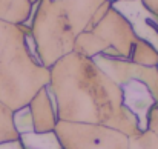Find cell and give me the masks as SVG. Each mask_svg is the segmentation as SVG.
Wrapping results in <instances>:
<instances>
[{"mask_svg":"<svg viewBox=\"0 0 158 149\" xmlns=\"http://www.w3.org/2000/svg\"><path fill=\"white\" fill-rule=\"evenodd\" d=\"M49 92L58 120L95 123L132 137L141 131L138 117L124 104V91L94 58L69 52L49 68Z\"/></svg>","mask_w":158,"mask_h":149,"instance_id":"6da1fadb","label":"cell"},{"mask_svg":"<svg viewBox=\"0 0 158 149\" xmlns=\"http://www.w3.org/2000/svg\"><path fill=\"white\" fill-rule=\"evenodd\" d=\"M29 36L28 25L0 20V101L12 111L28 106L42 88L49 85V69L34 57Z\"/></svg>","mask_w":158,"mask_h":149,"instance_id":"7a4b0ae2","label":"cell"},{"mask_svg":"<svg viewBox=\"0 0 158 149\" xmlns=\"http://www.w3.org/2000/svg\"><path fill=\"white\" fill-rule=\"evenodd\" d=\"M35 57L51 68L61 57L74 51L77 34L61 0H39L29 22Z\"/></svg>","mask_w":158,"mask_h":149,"instance_id":"3957f363","label":"cell"},{"mask_svg":"<svg viewBox=\"0 0 158 149\" xmlns=\"http://www.w3.org/2000/svg\"><path fill=\"white\" fill-rule=\"evenodd\" d=\"M137 39L138 37L129 20L110 6L105 17L92 29L81 32L75 39L74 52L89 58L105 54L109 57L129 60Z\"/></svg>","mask_w":158,"mask_h":149,"instance_id":"277c9868","label":"cell"},{"mask_svg":"<svg viewBox=\"0 0 158 149\" xmlns=\"http://www.w3.org/2000/svg\"><path fill=\"white\" fill-rule=\"evenodd\" d=\"M63 149H127L129 137L114 128L95 123L58 120L54 129Z\"/></svg>","mask_w":158,"mask_h":149,"instance_id":"5b68a950","label":"cell"},{"mask_svg":"<svg viewBox=\"0 0 158 149\" xmlns=\"http://www.w3.org/2000/svg\"><path fill=\"white\" fill-rule=\"evenodd\" d=\"M94 60L117 85L123 88L131 82H138L148 88L154 101L158 103V66H143L131 60L109 57L105 54L94 57Z\"/></svg>","mask_w":158,"mask_h":149,"instance_id":"8992f818","label":"cell"},{"mask_svg":"<svg viewBox=\"0 0 158 149\" xmlns=\"http://www.w3.org/2000/svg\"><path fill=\"white\" fill-rule=\"evenodd\" d=\"M112 6L129 20L138 39L158 49V20L144 8L141 0H114Z\"/></svg>","mask_w":158,"mask_h":149,"instance_id":"52a82bcc","label":"cell"},{"mask_svg":"<svg viewBox=\"0 0 158 149\" xmlns=\"http://www.w3.org/2000/svg\"><path fill=\"white\" fill-rule=\"evenodd\" d=\"M28 109L31 112L34 132L45 134V132H52L55 129L58 117H57L55 104L52 101V94L49 92L48 86L42 88L34 96V99L28 104Z\"/></svg>","mask_w":158,"mask_h":149,"instance_id":"ba28073f","label":"cell"},{"mask_svg":"<svg viewBox=\"0 0 158 149\" xmlns=\"http://www.w3.org/2000/svg\"><path fill=\"white\" fill-rule=\"evenodd\" d=\"M34 12L29 0H0V20L12 25H28Z\"/></svg>","mask_w":158,"mask_h":149,"instance_id":"9c48e42d","label":"cell"},{"mask_svg":"<svg viewBox=\"0 0 158 149\" xmlns=\"http://www.w3.org/2000/svg\"><path fill=\"white\" fill-rule=\"evenodd\" d=\"M20 142L23 149H61V145L55 135V132H28L20 135Z\"/></svg>","mask_w":158,"mask_h":149,"instance_id":"30bf717a","label":"cell"},{"mask_svg":"<svg viewBox=\"0 0 158 149\" xmlns=\"http://www.w3.org/2000/svg\"><path fill=\"white\" fill-rule=\"evenodd\" d=\"M129 60L143 66H158V49L149 42L137 39Z\"/></svg>","mask_w":158,"mask_h":149,"instance_id":"8fae6325","label":"cell"},{"mask_svg":"<svg viewBox=\"0 0 158 149\" xmlns=\"http://www.w3.org/2000/svg\"><path fill=\"white\" fill-rule=\"evenodd\" d=\"M20 134L14 125V111L0 101V143L19 140Z\"/></svg>","mask_w":158,"mask_h":149,"instance_id":"7c38bea8","label":"cell"},{"mask_svg":"<svg viewBox=\"0 0 158 149\" xmlns=\"http://www.w3.org/2000/svg\"><path fill=\"white\" fill-rule=\"evenodd\" d=\"M127 149H158V135L149 129H141L138 134L129 137Z\"/></svg>","mask_w":158,"mask_h":149,"instance_id":"4fadbf2b","label":"cell"},{"mask_svg":"<svg viewBox=\"0 0 158 149\" xmlns=\"http://www.w3.org/2000/svg\"><path fill=\"white\" fill-rule=\"evenodd\" d=\"M14 125L17 132L22 134H28V132H34V126H32V118H31V112L28 109V106L14 111Z\"/></svg>","mask_w":158,"mask_h":149,"instance_id":"5bb4252c","label":"cell"},{"mask_svg":"<svg viewBox=\"0 0 158 149\" xmlns=\"http://www.w3.org/2000/svg\"><path fill=\"white\" fill-rule=\"evenodd\" d=\"M146 129L158 135V103H154L146 115Z\"/></svg>","mask_w":158,"mask_h":149,"instance_id":"9a60e30c","label":"cell"},{"mask_svg":"<svg viewBox=\"0 0 158 149\" xmlns=\"http://www.w3.org/2000/svg\"><path fill=\"white\" fill-rule=\"evenodd\" d=\"M144 8L158 20V0H141Z\"/></svg>","mask_w":158,"mask_h":149,"instance_id":"2e32d148","label":"cell"},{"mask_svg":"<svg viewBox=\"0 0 158 149\" xmlns=\"http://www.w3.org/2000/svg\"><path fill=\"white\" fill-rule=\"evenodd\" d=\"M0 149H23V145L19 140H14V142H5V143H0Z\"/></svg>","mask_w":158,"mask_h":149,"instance_id":"e0dca14e","label":"cell"},{"mask_svg":"<svg viewBox=\"0 0 158 149\" xmlns=\"http://www.w3.org/2000/svg\"><path fill=\"white\" fill-rule=\"evenodd\" d=\"M29 2H31L32 5H35V3H39V0H29Z\"/></svg>","mask_w":158,"mask_h":149,"instance_id":"ac0fdd59","label":"cell"},{"mask_svg":"<svg viewBox=\"0 0 158 149\" xmlns=\"http://www.w3.org/2000/svg\"><path fill=\"white\" fill-rule=\"evenodd\" d=\"M110 2H114V0H110Z\"/></svg>","mask_w":158,"mask_h":149,"instance_id":"d6986e66","label":"cell"},{"mask_svg":"<svg viewBox=\"0 0 158 149\" xmlns=\"http://www.w3.org/2000/svg\"><path fill=\"white\" fill-rule=\"evenodd\" d=\"M61 149H63V148H61Z\"/></svg>","mask_w":158,"mask_h":149,"instance_id":"ffe728a7","label":"cell"}]
</instances>
